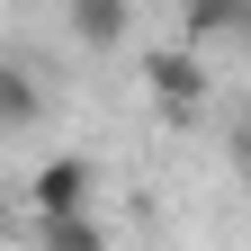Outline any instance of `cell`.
Returning a JSON list of instances; mask_svg holds the SVG:
<instances>
[{
  "instance_id": "6da1fadb",
  "label": "cell",
  "mask_w": 251,
  "mask_h": 251,
  "mask_svg": "<svg viewBox=\"0 0 251 251\" xmlns=\"http://www.w3.org/2000/svg\"><path fill=\"white\" fill-rule=\"evenodd\" d=\"M27 215L54 225V215H99V162L90 152H45L36 179H27Z\"/></svg>"
},
{
  "instance_id": "7a4b0ae2",
  "label": "cell",
  "mask_w": 251,
  "mask_h": 251,
  "mask_svg": "<svg viewBox=\"0 0 251 251\" xmlns=\"http://www.w3.org/2000/svg\"><path fill=\"white\" fill-rule=\"evenodd\" d=\"M144 90L162 99L171 117H198L206 99H215V72H206V54H188V45H144Z\"/></svg>"
},
{
  "instance_id": "3957f363",
  "label": "cell",
  "mask_w": 251,
  "mask_h": 251,
  "mask_svg": "<svg viewBox=\"0 0 251 251\" xmlns=\"http://www.w3.org/2000/svg\"><path fill=\"white\" fill-rule=\"evenodd\" d=\"M63 36L90 45V54L135 45V0H72V9H63Z\"/></svg>"
},
{
  "instance_id": "277c9868",
  "label": "cell",
  "mask_w": 251,
  "mask_h": 251,
  "mask_svg": "<svg viewBox=\"0 0 251 251\" xmlns=\"http://www.w3.org/2000/svg\"><path fill=\"white\" fill-rule=\"evenodd\" d=\"M45 117V81L27 54H0V135H27V126Z\"/></svg>"
},
{
  "instance_id": "5b68a950",
  "label": "cell",
  "mask_w": 251,
  "mask_h": 251,
  "mask_svg": "<svg viewBox=\"0 0 251 251\" xmlns=\"http://www.w3.org/2000/svg\"><path fill=\"white\" fill-rule=\"evenodd\" d=\"M215 36H251V9H233V0H206V9H198V0H188V9H179V45L206 54Z\"/></svg>"
},
{
  "instance_id": "8992f818",
  "label": "cell",
  "mask_w": 251,
  "mask_h": 251,
  "mask_svg": "<svg viewBox=\"0 0 251 251\" xmlns=\"http://www.w3.org/2000/svg\"><path fill=\"white\" fill-rule=\"evenodd\" d=\"M36 251H108V225L99 215H54V225H36Z\"/></svg>"
},
{
  "instance_id": "52a82bcc",
  "label": "cell",
  "mask_w": 251,
  "mask_h": 251,
  "mask_svg": "<svg viewBox=\"0 0 251 251\" xmlns=\"http://www.w3.org/2000/svg\"><path fill=\"white\" fill-rule=\"evenodd\" d=\"M233 162H242V171H251V108H242V117H233Z\"/></svg>"
}]
</instances>
